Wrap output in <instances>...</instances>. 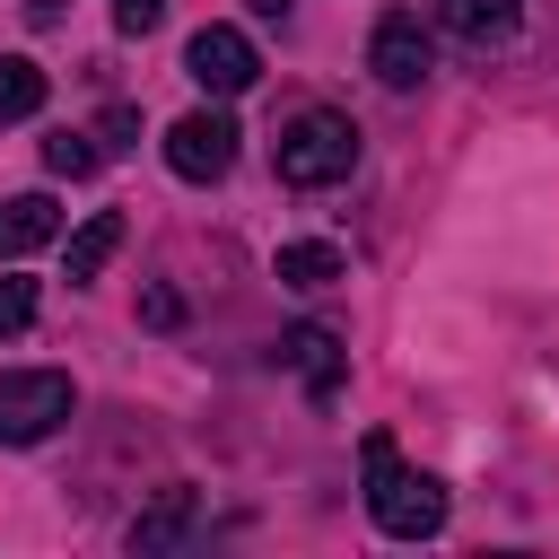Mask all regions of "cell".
I'll use <instances>...</instances> for the list:
<instances>
[{"label": "cell", "instance_id": "6da1fadb", "mask_svg": "<svg viewBox=\"0 0 559 559\" xmlns=\"http://www.w3.org/2000/svg\"><path fill=\"white\" fill-rule=\"evenodd\" d=\"M358 463H367V515H376L393 542H428V533L445 524V480L411 472V463L393 454V437H384V428L358 445Z\"/></svg>", "mask_w": 559, "mask_h": 559}, {"label": "cell", "instance_id": "7a4b0ae2", "mask_svg": "<svg viewBox=\"0 0 559 559\" xmlns=\"http://www.w3.org/2000/svg\"><path fill=\"white\" fill-rule=\"evenodd\" d=\"M271 166H280V183L323 192V183H341V175L358 166V122H349V114H332V105H306V114H288V122H280Z\"/></svg>", "mask_w": 559, "mask_h": 559}, {"label": "cell", "instance_id": "3957f363", "mask_svg": "<svg viewBox=\"0 0 559 559\" xmlns=\"http://www.w3.org/2000/svg\"><path fill=\"white\" fill-rule=\"evenodd\" d=\"M70 419V376L61 367H9L0 376V445H44Z\"/></svg>", "mask_w": 559, "mask_h": 559}, {"label": "cell", "instance_id": "277c9868", "mask_svg": "<svg viewBox=\"0 0 559 559\" xmlns=\"http://www.w3.org/2000/svg\"><path fill=\"white\" fill-rule=\"evenodd\" d=\"M367 70H376L393 96L428 87V70H437V44H428V26H419L411 9H384V17H376V35H367Z\"/></svg>", "mask_w": 559, "mask_h": 559}, {"label": "cell", "instance_id": "5b68a950", "mask_svg": "<svg viewBox=\"0 0 559 559\" xmlns=\"http://www.w3.org/2000/svg\"><path fill=\"white\" fill-rule=\"evenodd\" d=\"M183 70H192L210 96H245V87L262 79V52H253L245 26H201V35L183 44Z\"/></svg>", "mask_w": 559, "mask_h": 559}, {"label": "cell", "instance_id": "8992f818", "mask_svg": "<svg viewBox=\"0 0 559 559\" xmlns=\"http://www.w3.org/2000/svg\"><path fill=\"white\" fill-rule=\"evenodd\" d=\"M236 140H245V131H236L227 114H183V122L166 131V166H175L183 183H218V175L236 166Z\"/></svg>", "mask_w": 559, "mask_h": 559}, {"label": "cell", "instance_id": "52a82bcc", "mask_svg": "<svg viewBox=\"0 0 559 559\" xmlns=\"http://www.w3.org/2000/svg\"><path fill=\"white\" fill-rule=\"evenodd\" d=\"M280 358L306 376V393H314V402H332V393H341V341H332L323 323H297V332H280Z\"/></svg>", "mask_w": 559, "mask_h": 559}, {"label": "cell", "instance_id": "ba28073f", "mask_svg": "<svg viewBox=\"0 0 559 559\" xmlns=\"http://www.w3.org/2000/svg\"><path fill=\"white\" fill-rule=\"evenodd\" d=\"M52 236H61V210H52V192H9V201H0V262L35 253V245H52Z\"/></svg>", "mask_w": 559, "mask_h": 559}, {"label": "cell", "instance_id": "9c48e42d", "mask_svg": "<svg viewBox=\"0 0 559 559\" xmlns=\"http://www.w3.org/2000/svg\"><path fill=\"white\" fill-rule=\"evenodd\" d=\"M192 524H201V489H157V507L131 524V550H175V542H192Z\"/></svg>", "mask_w": 559, "mask_h": 559}, {"label": "cell", "instance_id": "30bf717a", "mask_svg": "<svg viewBox=\"0 0 559 559\" xmlns=\"http://www.w3.org/2000/svg\"><path fill=\"white\" fill-rule=\"evenodd\" d=\"M437 26L463 44H507L524 26V0H437Z\"/></svg>", "mask_w": 559, "mask_h": 559}, {"label": "cell", "instance_id": "8fae6325", "mask_svg": "<svg viewBox=\"0 0 559 559\" xmlns=\"http://www.w3.org/2000/svg\"><path fill=\"white\" fill-rule=\"evenodd\" d=\"M114 253H122V218H114V210H96V218L70 236V271H61V280H70V288H87V280H96Z\"/></svg>", "mask_w": 559, "mask_h": 559}, {"label": "cell", "instance_id": "7c38bea8", "mask_svg": "<svg viewBox=\"0 0 559 559\" xmlns=\"http://www.w3.org/2000/svg\"><path fill=\"white\" fill-rule=\"evenodd\" d=\"M332 280H349L341 245H280V288H332Z\"/></svg>", "mask_w": 559, "mask_h": 559}, {"label": "cell", "instance_id": "4fadbf2b", "mask_svg": "<svg viewBox=\"0 0 559 559\" xmlns=\"http://www.w3.org/2000/svg\"><path fill=\"white\" fill-rule=\"evenodd\" d=\"M44 105V70L26 52H0V122H26Z\"/></svg>", "mask_w": 559, "mask_h": 559}, {"label": "cell", "instance_id": "5bb4252c", "mask_svg": "<svg viewBox=\"0 0 559 559\" xmlns=\"http://www.w3.org/2000/svg\"><path fill=\"white\" fill-rule=\"evenodd\" d=\"M96 157H105V148H96L87 131H52V140H44V166H52V175H70V183H79V175H96Z\"/></svg>", "mask_w": 559, "mask_h": 559}, {"label": "cell", "instance_id": "9a60e30c", "mask_svg": "<svg viewBox=\"0 0 559 559\" xmlns=\"http://www.w3.org/2000/svg\"><path fill=\"white\" fill-rule=\"evenodd\" d=\"M35 323V280H0V341Z\"/></svg>", "mask_w": 559, "mask_h": 559}, {"label": "cell", "instance_id": "2e32d148", "mask_svg": "<svg viewBox=\"0 0 559 559\" xmlns=\"http://www.w3.org/2000/svg\"><path fill=\"white\" fill-rule=\"evenodd\" d=\"M157 17H166V0H114V26H122V35H148Z\"/></svg>", "mask_w": 559, "mask_h": 559}, {"label": "cell", "instance_id": "e0dca14e", "mask_svg": "<svg viewBox=\"0 0 559 559\" xmlns=\"http://www.w3.org/2000/svg\"><path fill=\"white\" fill-rule=\"evenodd\" d=\"M131 131H140V114H131V105H105V114H96V140H105V148H122Z\"/></svg>", "mask_w": 559, "mask_h": 559}, {"label": "cell", "instance_id": "ac0fdd59", "mask_svg": "<svg viewBox=\"0 0 559 559\" xmlns=\"http://www.w3.org/2000/svg\"><path fill=\"white\" fill-rule=\"evenodd\" d=\"M148 323H183V297L175 288H148Z\"/></svg>", "mask_w": 559, "mask_h": 559}, {"label": "cell", "instance_id": "d6986e66", "mask_svg": "<svg viewBox=\"0 0 559 559\" xmlns=\"http://www.w3.org/2000/svg\"><path fill=\"white\" fill-rule=\"evenodd\" d=\"M26 17L35 26H61V0H26Z\"/></svg>", "mask_w": 559, "mask_h": 559}, {"label": "cell", "instance_id": "ffe728a7", "mask_svg": "<svg viewBox=\"0 0 559 559\" xmlns=\"http://www.w3.org/2000/svg\"><path fill=\"white\" fill-rule=\"evenodd\" d=\"M253 9H262V17H288V0H253Z\"/></svg>", "mask_w": 559, "mask_h": 559}]
</instances>
